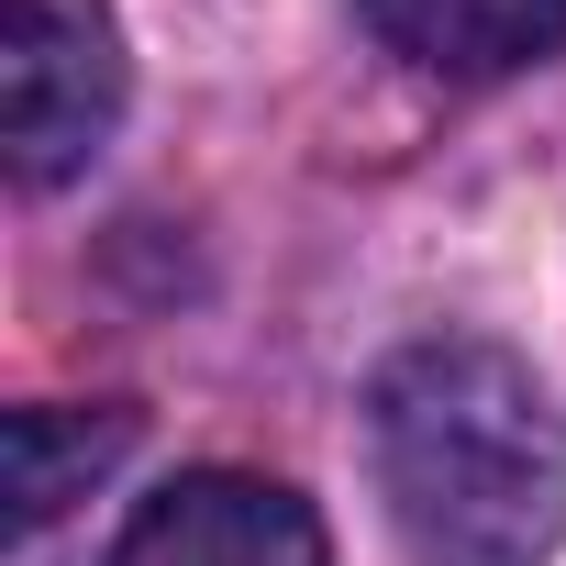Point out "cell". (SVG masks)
<instances>
[{
  "instance_id": "3957f363",
  "label": "cell",
  "mask_w": 566,
  "mask_h": 566,
  "mask_svg": "<svg viewBox=\"0 0 566 566\" xmlns=\"http://www.w3.org/2000/svg\"><path fill=\"white\" fill-rule=\"evenodd\" d=\"M112 566H323V522H312L301 489H277V478L189 467V478H167L123 522Z\"/></svg>"
},
{
  "instance_id": "6da1fadb",
  "label": "cell",
  "mask_w": 566,
  "mask_h": 566,
  "mask_svg": "<svg viewBox=\"0 0 566 566\" xmlns=\"http://www.w3.org/2000/svg\"><path fill=\"white\" fill-rule=\"evenodd\" d=\"M367 444L422 566H544L566 544V411L511 345H400L367 389Z\"/></svg>"
},
{
  "instance_id": "7a4b0ae2",
  "label": "cell",
  "mask_w": 566,
  "mask_h": 566,
  "mask_svg": "<svg viewBox=\"0 0 566 566\" xmlns=\"http://www.w3.org/2000/svg\"><path fill=\"white\" fill-rule=\"evenodd\" d=\"M123 123V34L101 0H0V145L23 189L78 178Z\"/></svg>"
},
{
  "instance_id": "5b68a950",
  "label": "cell",
  "mask_w": 566,
  "mask_h": 566,
  "mask_svg": "<svg viewBox=\"0 0 566 566\" xmlns=\"http://www.w3.org/2000/svg\"><path fill=\"white\" fill-rule=\"evenodd\" d=\"M0 455H12V522L45 533L67 500H90L123 455H134V411H67V400H34L12 411V433H0Z\"/></svg>"
},
{
  "instance_id": "277c9868",
  "label": "cell",
  "mask_w": 566,
  "mask_h": 566,
  "mask_svg": "<svg viewBox=\"0 0 566 566\" xmlns=\"http://www.w3.org/2000/svg\"><path fill=\"white\" fill-rule=\"evenodd\" d=\"M367 23L433 78H511L566 45V0H367Z\"/></svg>"
}]
</instances>
